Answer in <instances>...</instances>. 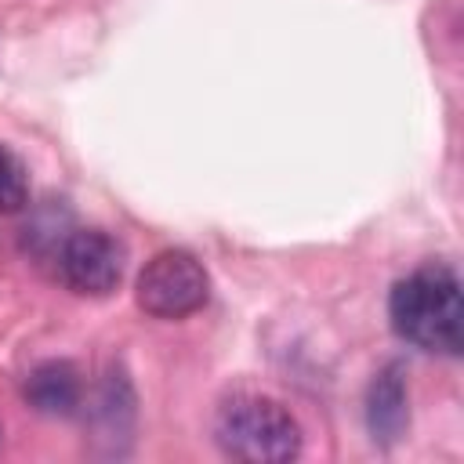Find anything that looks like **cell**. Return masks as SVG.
I'll return each instance as SVG.
<instances>
[{"instance_id": "cell-1", "label": "cell", "mask_w": 464, "mask_h": 464, "mask_svg": "<svg viewBox=\"0 0 464 464\" xmlns=\"http://www.w3.org/2000/svg\"><path fill=\"white\" fill-rule=\"evenodd\" d=\"M392 326L402 341L457 355L464 344V304H460V283L450 265H424L399 279L388 297Z\"/></svg>"}, {"instance_id": "cell-2", "label": "cell", "mask_w": 464, "mask_h": 464, "mask_svg": "<svg viewBox=\"0 0 464 464\" xmlns=\"http://www.w3.org/2000/svg\"><path fill=\"white\" fill-rule=\"evenodd\" d=\"M218 446L246 464H283L301 453V428L290 410L268 395H232L218 406Z\"/></svg>"}, {"instance_id": "cell-3", "label": "cell", "mask_w": 464, "mask_h": 464, "mask_svg": "<svg viewBox=\"0 0 464 464\" xmlns=\"http://www.w3.org/2000/svg\"><path fill=\"white\" fill-rule=\"evenodd\" d=\"M138 308L152 319H185L199 312L210 297V276L196 261V254L170 246L145 261L134 283Z\"/></svg>"}, {"instance_id": "cell-4", "label": "cell", "mask_w": 464, "mask_h": 464, "mask_svg": "<svg viewBox=\"0 0 464 464\" xmlns=\"http://www.w3.org/2000/svg\"><path fill=\"white\" fill-rule=\"evenodd\" d=\"M58 272L69 290L105 297L123 279V246L105 228H76L58 246Z\"/></svg>"}, {"instance_id": "cell-5", "label": "cell", "mask_w": 464, "mask_h": 464, "mask_svg": "<svg viewBox=\"0 0 464 464\" xmlns=\"http://www.w3.org/2000/svg\"><path fill=\"white\" fill-rule=\"evenodd\" d=\"M406 424H410L406 370H402V362H388L370 381V392H366V428H370L373 442L392 446V442H399L406 435Z\"/></svg>"}, {"instance_id": "cell-6", "label": "cell", "mask_w": 464, "mask_h": 464, "mask_svg": "<svg viewBox=\"0 0 464 464\" xmlns=\"http://www.w3.org/2000/svg\"><path fill=\"white\" fill-rule=\"evenodd\" d=\"M25 402L44 417H69L80 406V373L65 359L40 362L25 377Z\"/></svg>"}, {"instance_id": "cell-7", "label": "cell", "mask_w": 464, "mask_h": 464, "mask_svg": "<svg viewBox=\"0 0 464 464\" xmlns=\"http://www.w3.org/2000/svg\"><path fill=\"white\" fill-rule=\"evenodd\" d=\"M29 199V178H25V167L22 160L0 141V210H18L22 203Z\"/></svg>"}]
</instances>
